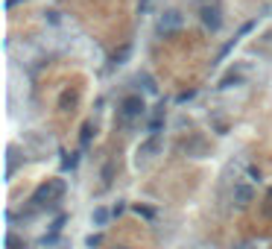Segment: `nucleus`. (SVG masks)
Wrapping results in <instances>:
<instances>
[{"instance_id":"f257e3e1","label":"nucleus","mask_w":272,"mask_h":249,"mask_svg":"<svg viewBox=\"0 0 272 249\" xmlns=\"http://www.w3.org/2000/svg\"><path fill=\"white\" fill-rule=\"evenodd\" d=\"M62 194H65V182L56 179V182H47L35 191V202H53V199H59Z\"/></svg>"},{"instance_id":"f03ea898","label":"nucleus","mask_w":272,"mask_h":249,"mask_svg":"<svg viewBox=\"0 0 272 249\" xmlns=\"http://www.w3.org/2000/svg\"><path fill=\"white\" fill-rule=\"evenodd\" d=\"M182 21H185V18H182V12H176V9H170V12H164V15L158 18V33H176V30H179V27H182Z\"/></svg>"},{"instance_id":"7ed1b4c3","label":"nucleus","mask_w":272,"mask_h":249,"mask_svg":"<svg viewBox=\"0 0 272 249\" xmlns=\"http://www.w3.org/2000/svg\"><path fill=\"white\" fill-rule=\"evenodd\" d=\"M144 109H147V106H144V100H141V97H126V100H123V106H120V112H123L126 120L141 117V115H144Z\"/></svg>"},{"instance_id":"20e7f679","label":"nucleus","mask_w":272,"mask_h":249,"mask_svg":"<svg viewBox=\"0 0 272 249\" xmlns=\"http://www.w3.org/2000/svg\"><path fill=\"white\" fill-rule=\"evenodd\" d=\"M202 24L208 27V30H214V33H217V30L222 27L220 9H217V6H208V3H205V6H202Z\"/></svg>"},{"instance_id":"39448f33","label":"nucleus","mask_w":272,"mask_h":249,"mask_svg":"<svg viewBox=\"0 0 272 249\" xmlns=\"http://www.w3.org/2000/svg\"><path fill=\"white\" fill-rule=\"evenodd\" d=\"M252 199H255V191H252L249 185H237V188H234V202H237V205H249Z\"/></svg>"},{"instance_id":"423d86ee","label":"nucleus","mask_w":272,"mask_h":249,"mask_svg":"<svg viewBox=\"0 0 272 249\" xmlns=\"http://www.w3.org/2000/svg\"><path fill=\"white\" fill-rule=\"evenodd\" d=\"M158 147H161V141H158V135H153L144 147L138 149V155H153V152H158Z\"/></svg>"},{"instance_id":"0eeeda50","label":"nucleus","mask_w":272,"mask_h":249,"mask_svg":"<svg viewBox=\"0 0 272 249\" xmlns=\"http://www.w3.org/2000/svg\"><path fill=\"white\" fill-rule=\"evenodd\" d=\"M108 211H105V208H94V214H91V220H94V226H105V223H108Z\"/></svg>"},{"instance_id":"6e6552de","label":"nucleus","mask_w":272,"mask_h":249,"mask_svg":"<svg viewBox=\"0 0 272 249\" xmlns=\"http://www.w3.org/2000/svg\"><path fill=\"white\" fill-rule=\"evenodd\" d=\"M129 53H132V47L126 44V47H120V53H114V65H123L126 59H129Z\"/></svg>"},{"instance_id":"1a4fd4ad","label":"nucleus","mask_w":272,"mask_h":249,"mask_svg":"<svg viewBox=\"0 0 272 249\" xmlns=\"http://www.w3.org/2000/svg\"><path fill=\"white\" fill-rule=\"evenodd\" d=\"M237 82H240V76L237 73H231V76H225V79L220 82V88H231V85H237Z\"/></svg>"},{"instance_id":"9d476101","label":"nucleus","mask_w":272,"mask_h":249,"mask_svg":"<svg viewBox=\"0 0 272 249\" xmlns=\"http://www.w3.org/2000/svg\"><path fill=\"white\" fill-rule=\"evenodd\" d=\"M6 246H9V249H24V243L18 240L15 234H9V237H6Z\"/></svg>"},{"instance_id":"9b49d317","label":"nucleus","mask_w":272,"mask_h":249,"mask_svg":"<svg viewBox=\"0 0 272 249\" xmlns=\"http://www.w3.org/2000/svg\"><path fill=\"white\" fill-rule=\"evenodd\" d=\"M144 88H147L150 94H155V91H158V85L153 82V76H144Z\"/></svg>"},{"instance_id":"f8f14e48","label":"nucleus","mask_w":272,"mask_h":249,"mask_svg":"<svg viewBox=\"0 0 272 249\" xmlns=\"http://www.w3.org/2000/svg\"><path fill=\"white\" fill-rule=\"evenodd\" d=\"M158 129H161V117H155L153 123H150V132L153 135H158Z\"/></svg>"},{"instance_id":"ddd939ff","label":"nucleus","mask_w":272,"mask_h":249,"mask_svg":"<svg viewBox=\"0 0 272 249\" xmlns=\"http://www.w3.org/2000/svg\"><path fill=\"white\" fill-rule=\"evenodd\" d=\"M100 243H102V237H100V234H94V237H88V246H91V249H94V246H100Z\"/></svg>"},{"instance_id":"4468645a","label":"nucleus","mask_w":272,"mask_h":249,"mask_svg":"<svg viewBox=\"0 0 272 249\" xmlns=\"http://www.w3.org/2000/svg\"><path fill=\"white\" fill-rule=\"evenodd\" d=\"M252 27H255V21H249V24H243V30H240V35H246V33H252Z\"/></svg>"},{"instance_id":"2eb2a0df","label":"nucleus","mask_w":272,"mask_h":249,"mask_svg":"<svg viewBox=\"0 0 272 249\" xmlns=\"http://www.w3.org/2000/svg\"><path fill=\"white\" fill-rule=\"evenodd\" d=\"M135 211H138V214H144V217H153V208H141V205H138Z\"/></svg>"},{"instance_id":"dca6fc26","label":"nucleus","mask_w":272,"mask_h":249,"mask_svg":"<svg viewBox=\"0 0 272 249\" xmlns=\"http://www.w3.org/2000/svg\"><path fill=\"white\" fill-rule=\"evenodd\" d=\"M237 249H255V246H252V243H243V246H237Z\"/></svg>"}]
</instances>
